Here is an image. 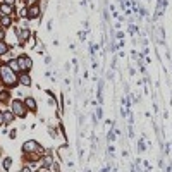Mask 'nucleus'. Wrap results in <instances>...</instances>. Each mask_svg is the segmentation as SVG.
<instances>
[{"mask_svg": "<svg viewBox=\"0 0 172 172\" xmlns=\"http://www.w3.org/2000/svg\"><path fill=\"white\" fill-rule=\"evenodd\" d=\"M3 124V112H0V126Z\"/></svg>", "mask_w": 172, "mask_h": 172, "instance_id": "nucleus-16", "label": "nucleus"}, {"mask_svg": "<svg viewBox=\"0 0 172 172\" xmlns=\"http://www.w3.org/2000/svg\"><path fill=\"white\" fill-rule=\"evenodd\" d=\"M21 172H31V169H29V167H24V169H23V170H21Z\"/></svg>", "mask_w": 172, "mask_h": 172, "instance_id": "nucleus-17", "label": "nucleus"}, {"mask_svg": "<svg viewBox=\"0 0 172 172\" xmlns=\"http://www.w3.org/2000/svg\"><path fill=\"white\" fill-rule=\"evenodd\" d=\"M3 119H5V122H12V120H14V114L3 112Z\"/></svg>", "mask_w": 172, "mask_h": 172, "instance_id": "nucleus-11", "label": "nucleus"}, {"mask_svg": "<svg viewBox=\"0 0 172 172\" xmlns=\"http://www.w3.org/2000/svg\"><path fill=\"white\" fill-rule=\"evenodd\" d=\"M21 83H23L24 86H29L31 84V78L28 74H23V76H21Z\"/></svg>", "mask_w": 172, "mask_h": 172, "instance_id": "nucleus-9", "label": "nucleus"}, {"mask_svg": "<svg viewBox=\"0 0 172 172\" xmlns=\"http://www.w3.org/2000/svg\"><path fill=\"white\" fill-rule=\"evenodd\" d=\"M26 107L31 110H36V102H34L33 98H26Z\"/></svg>", "mask_w": 172, "mask_h": 172, "instance_id": "nucleus-8", "label": "nucleus"}, {"mask_svg": "<svg viewBox=\"0 0 172 172\" xmlns=\"http://www.w3.org/2000/svg\"><path fill=\"white\" fill-rule=\"evenodd\" d=\"M12 110H14V114H17L19 117H26V109H24L23 102H19V100H14L12 102Z\"/></svg>", "mask_w": 172, "mask_h": 172, "instance_id": "nucleus-2", "label": "nucleus"}, {"mask_svg": "<svg viewBox=\"0 0 172 172\" xmlns=\"http://www.w3.org/2000/svg\"><path fill=\"white\" fill-rule=\"evenodd\" d=\"M10 167V158H5V169Z\"/></svg>", "mask_w": 172, "mask_h": 172, "instance_id": "nucleus-15", "label": "nucleus"}, {"mask_svg": "<svg viewBox=\"0 0 172 172\" xmlns=\"http://www.w3.org/2000/svg\"><path fill=\"white\" fill-rule=\"evenodd\" d=\"M7 50H9V48H7V45L3 43V41H0V55L7 53Z\"/></svg>", "mask_w": 172, "mask_h": 172, "instance_id": "nucleus-13", "label": "nucleus"}, {"mask_svg": "<svg viewBox=\"0 0 172 172\" xmlns=\"http://www.w3.org/2000/svg\"><path fill=\"white\" fill-rule=\"evenodd\" d=\"M2 26L3 28H7V26H10V17H3V19H2Z\"/></svg>", "mask_w": 172, "mask_h": 172, "instance_id": "nucleus-14", "label": "nucleus"}, {"mask_svg": "<svg viewBox=\"0 0 172 172\" xmlns=\"http://www.w3.org/2000/svg\"><path fill=\"white\" fill-rule=\"evenodd\" d=\"M17 34H19V38H21V40H28V38H29V31H28V29H23V31H19V33H17Z\"/></svg>", "mask_w": 172, "mask_h": 172, "instance_id": "nucleus-10", "label": "nucleus"}, {"mask_svg": "<svg viewBox=\"0 0 172 172\" xmlns=\"http://www.w3.org/2000/svg\"><path fill=\"white\" fill-rule=\"evenodd\" d=\"M0 78L7 86H14L16 84V74L9 65H0Z\"/></svg>", "mask_w": 172, "mask_h": 172, "instance_id": "nucleus-1", "label": "nucleus"}, {"mask_svg": "<svg viewBox=\"0 0 172 172\" xmlns=\"http://www.w3.org/2000/svg\"><path fill=\"white\" fill-rule=\"evenodd\" d=\"M41 162H43L45 167H48V165L52 164V157H50V155H47V157H43V160H41Z\"/></svg>", "mask_w": 172, "mask_h": 172, "instance_id": "nucleus-12", "label": "nucleus"}, {"mask_svg": "<svg viewBox=\"0 0 172 172\" xmlns=\"http://www.w3.org/2000/svg\"><path fill=\"white\" fill-rule=\"evenodd\" d=\"M0 38H3V31L2 29H0Z\"/></svg>", "mask_w": 172, "mask_h": 172, "instance_id": "nucleus-19", "label": "nucleus"}, {"mask_svg": "<svg viewBox=\"0 0 172 172\" xmlns=\"http://www.w3.org/2000/svg\"><path fill=\"white\" fill-rule=\"evenodd\" d=\"M19 65H21V69H31V65H33V62H31V58L29 57H26V55H21L19 58Z\"/></svg>", "mask_w": 172, "mask_h": 172, "instance_id": "nucleus-4", "label": "nucleus"}, {"mask_svg": "<svg viewBox=\"0 0 172 172\" xmlns=\"http://www.w3.org/2000/svg\"><path fill=\"white\" fill-rule=\"evenodd\" d=\"M3 2H5V3H9V5H12V3H14V0H3Z\"/></svg>", "mask_w": 172, "mask_h": 172, "instance_id": "nucleus-18", "label": "nucleus"}, {"mask_svg": "<svg viewBox=\"0 0 172 172\" xmlns=\"http://www.w3.org/2000/svg\"><path fill=\"white\" fill-rule=\"evenodd\" d=\"M0 12L5 14V16H9V14L12 12V7H10L9 3H2V5H0Z\"/></svg>", "mask_w": 172, "mask_h": 172, "instance_id": "nucleus-6", "label": "nucleus"}, {"mask_svg": "<svg viewBox=\"0 0 172 172\" xmlns=\"http://www.w3.org/2000/svg\"><path fill=\"white\" fill-rule=\"evenodd\" d=\"M9 65H10V69H12V71H21L19 60H16V58H12V60L9 62Z\"/></svg>", "mask_w": 172, "mask_h": 172, "instance_id": "nucleus-7", "label": "nucleus"}, {"mask_svg": "<svg viewBox=\"0 0 172 172\" xmlns=\"http://www.w3.org/2000/svg\"><path fill=\"white\" fill-rule=\"evenodd\" d=\"M38 172H47V170H45V169H40V170H38Z\"/></svg>", "mask_w": 172, "mask_h": 172, "instance_id": "nucleus-20", "label": "nucleus"}, {"mask_svg": "<svg viewBox=\"0 0 172 172\" xmlns=\"http://www.w3.org/2000/svg\"><path fill=\"white\" fill-rule=\"evenodd\" d=\"M23 150L26 151V153H33V151H41V146L36 143V141H26Z\"/></svg>", "mask_w": 172, "mask_h": 172, "instance_id": "nucleus-3", "label": "nucleus"}, {"mask_svg": "<svg viewBox=\"0 0 172 172\" xmlns=\"http://www.w3.org/2000/svg\"><path fill=\"white\" fill-rule=\"evenodd\" d=\"M38 14H40V7H38V5H33L31 9H28V17H29V19L38 17Z\"/></svg>", "mask_w": 172, "mask_h": 172, "instance_id": "nucleus-5", "label": "nucleus"}]
</instances>
